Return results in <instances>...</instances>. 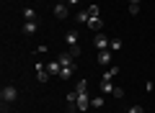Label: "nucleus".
I'll return each mask as SVG.
<instances>
[{
	"label": "nucleus",
	"instance_id": "nucleus-23",
	"mask_svg": "<svg viewBox=\"0 0 155 113\" xmlns=\"http://www.w3.org/2000/svg\"><path fill=\"white\" fill-rule=\"evenodd\" d=\"M88 13H91V18L98 16V5H91V8H88Z\"/></svg>",
	"mask_w": 155,
	"mask_h": 113
},
{
	"label": "nucleus",
	"instance_id": "nucleus-15",
	"mask_svg": "<svg viewBox=\"0 0 155 113\" xmlns=\"http://www.w3.org/2000/svg\"><path fill=\"white\" fill-rule=\"evenodd\" d=\"M75 93H78V95H85V93H88V80H80V82H78Z\"/></svg>",
	"mask_w": 155,
	"mask_h": 113
},
{
	"label": "nucleus",
	"instance_id": "nucleus-6",
	"mask_svg": "<svg viewBox=\"0 0 155 113\" xmlns=\"http://www.w3.org/2000/svg\"><path fill=\"white\" fill-rule=\"evenodd\" d=\"M91 108V98H88V93L85 95H78V111H88Z\"/></svg>",
	"mask_w": 155,
	"mask_h": 113
},
{
	"label": "nucleus",
	"instance_id": "nucleus-9",
	"mask_svg": "<svg viewBox=\"0 0 155 113\" xmlns=\"http://www.w3.org/2000/svg\"><path fill=\"white\" fill-rule=\"evenodd\" d=\"M78 36H80V33H78V31H67L65 33V41H67V46H78Z\"/></svg>",
	"mask_w": 155,
	"mask_h": 113
},
{
	"label": "nucleus",
	"instance_id": "nucleus-25",
	"mask_svg": "<svg viewBox=\"0 0 155 113\" xmlns=\"http://www.w3.org/2000/svg\"><path fill=\"white\" fill-rule=\"evenodd\" d=\"M78 3H80V0H67V5H78Z\"/></svg>",
	"mask_w": 155,
	"mask_h": 113
},
{
	"label": "nucleus",
	"instance_id": "nucleus-20",
	"mask_svg": "<svg viewBox=\"0 0 155 113\" xmlns=\"http://www.w3.org/2000/svg\"><path fill=\"white\" fill-rule=\"evenodd\" d=\"M111 52H119V49H122V41H119V39H111Z\"/></svg>",
	"mask_w": 155,
	"mask_h": 113
},
{
	"label": "nucleus",
	"instance_id": "nucleus-13",
	"mask_svg": "<svg viewBox=\"0 0 155 113\" xmlns=\"http://www.w3.org/2000/svg\"><path fill=\"white\" fill-rule=\"evenodd\" d=\"M75 21H78V23H88V21H91V13H88V11H78V13H75Z\"/></svg>",
	"mask_w": 155,
	"mask_h": 113
},
{
	"label": "nucleus",
	"instance_id": "nucleus-26",
	"mask_svg": "<svg viewBox=\"0 0 155 113\" xmlns=\"http://www.w3.org/2000/svg\"><path fill=\"white\" fill-rule=\"evenodd\" d=\"M129 3H140V0H129Z\"/></svg>",
	"mask_w": 155,
	"mask_h": 113
},
{
	"label": "nucleus",
	"instance_id": "nucleus-5",
	"mask_svg": "<svg viewBox=\"0 0 155 113\" xmlns=\"http://www.w3.org/2000/svg\"><path fill=\"white\" fill-rule=\"evenodd\" d=\"M36 31H39L36 21H23V33H26V36H34Z\"/></svg>",
	"mask_w": 155,
	"mask_h": 113
},
{
	"label": "nucleus",
	"instance_id": "nucleus-4",
	"mask_svg": "<svg viewBox=\"0 0 155 113\" xmlns=\"http://www.w3.org/2000/svg\"><path fill=\"white\" fill-rule=\"evenodd\" d=\"M52 13H54V18H60V21H62V18H67V3H57Z\"/></svg>",
	"mask_w": 155,
	"mask_h": 113
},
{
	"label": "nucleus",
	"instance_id": "nucleus-19",
	"mask_svg": "<svg viewBox=\"0 0 155 113\" xmlns=\"http://www.w3.org/2000/svg\"><path fill=\"white\" fill-rule=\"evenodd\" d=\"M91 108H104V98H91Z\"/></svg>",
	"mask_w": 155,
	"mask_h": 113
},
{
	"label": "nucleus",
	"instance_id": "nucleus-14",
	"mask_svg": "<svg viewBox=\"0 0 155 113\" xmlns=\"http://www.w3.org/2000/svg\"><path fill=\"white\" fill-rule=\"evenodd\" d=\"M72 75H75V64H72V67H62V72H60L62 80H70Z\"/></svg>",
	"mask_w": 155,
	"mask_h": 113
},
{
	"label": "nucleus",
	"instance_id": "nucleus-24",
	"mask_svg": "<svg viewBox=\"0 0 155 113\" xmlns=\"http://www.w3.org/2000/svg\"><path fill=\"white\" fill-rule=\"evenodd\" d=\"M114 98H124V90H122V87H114Z\"/></svg>",
	"mask_w": 155,
	"mask_h": 113
},
{
	"label": "nucleus",
	"instance_id": "nucleus-2",
	"mask_svg": "<svg viewBox=\"0 0 155 113\" xmlns=\"http://www.w3.org/2000/svg\"><path fill=\"white\" fill-rule=\"evenodd\" d=\"M111 59H114V54H111V49H104V52H98V57H96V62H98L101 67H109Z\"/></svg>",
	"mask_w": 155,
	"mask_h": 113
},
{
	"label": "nucleus",
	"instance_id": "nucleus-8",
	"mask_svg": "<svg viewBox=\"0 0 155 113\" xmlns=\"http://www.w3.org/2000/svg\"><path fill=\"white\" fill-rule=\"evenodd\" d=\"M36 80L39 82H47V80H49V70H44V64H36Z\"/></svg>",
	"mask_w": 155,
	"mask_h": 113
},
{
	"label": "nucleus",
	"instance_id": "nucleus-10",
	"mask_svg": "<svg viewBox=\"0 0 155 113\" xmlns=\"http://www.w3.org/2000/svg\"><path fill=\"white\" fill-rule=\"evenodd\" d=\"M47 70H49V75H57V77H60V72H62V64H60V59L49 62V64H47Z\"/></svg>",
	"mask_w": 155,
	"mask_h": 113
},
{
	"label": "nucleus",
	"instance_id": "nucleus-7",
	"mask_svg": "<svg viewBox=\"0 0 155 113\" xmlns=\"http://www.w3.org/2000/svg\"><path fill=\"white\" fill-rule=\"evenodd\" d=\"M57 59H60V64L62 67H72V64H75V57H72V54H60V57H57Z\"/></svg>",
	"mask_w": 155,
	"mask_h": 113
},
{
	"label": "nucleus",
	"instance_id": "nucleus-1",
	"mask_svg": "<svg viewBox=\"0 0 155 113\" xmlns=\"http://www.w3.org/2000/svg\"><path fill=\"white\" fill-rule=\"evenodd\" d=\"M0 98H3V103H13V100L18 98V87H16V85H3Z\"/></svg>",
	"mask_w": 155,
	"mask_h": 113
},
{
	"label": "nucleus",
	"instance_id": "nucleus-12",
	"mask_svg": "<svg viewBox=\"0 0 155 113\" xmlns=\"http://www.w3.org/2000/svg\"><path fill=\"white\" fill-rule=\"evenodd\" d=\"M101 93H104V95H114V85H111V80H101Z\"/></svg>",
	"mask_w": 155,
	"mask_h": 113
},
{
	"label": "nucleus",
	"instance_id": "nucleus-18",
	"mask_svg": "<svg viewBox=\"0 0 155 113\" xmlns=\"http://www.w3.org/2000/svg\"><path fill=\"white\" fill-rule=\"evenodd\" d=\"M129 16H140V3H129Z\"/></svg>",
	"mask_w": 155,
	"mask_h": 113
},
{
	"label": "nucleus",
	"instance_id": "nucleus-17",
	"mask_svg": "<svg viewBox=\"0 0 155 113\" xmlns=\"http://www.w3.org/2000/svg\"><path fill=\"white\" fill-rule=\"evenodd\" d=\"M23 18H26V21H36V11H34V8H26V11H23Z\"/></svg>",
	"mask_w": 155,
	"mask_h": 113
},
{
	"label": "nucleus",
	"instance_id": "nucleus-27",
	"mask_svg": "<svg viewBox=\"0 0 155 113\" xmlns=\"http://www.w3.org/2000/svg\"><path fill=\"white\" fill-rule=\"evenodd\" d=\"M109 113H114V111H109Z\"/></svg>",
	"mask_w": 155,
	"mask_h": 113
},
{
	"label": "nucleus",
	"instance_id": "nucleus-3",
	"mask_svg": "<svg viewBox=\"0 0 155 113\" xmlns=\"http://www.w3.org/2000/svg\"><path fill=\"white\" fill-rule=\"evenodd\" d=\"M109 46H111L109 36H106V33H96V49H98V52H104V49H109Z\"/></svg>",
	"mask_w": 155,
	"mask_h": 113
},
{
	"label": "nucleus",
	"instance_id": "nucleus-11",
	"mask_svg": "<svg viewBox=\"0 0 155 113\" xmlns=\"http://www.w3.org/2000/svg\"><path fill=\"white\" fill-rule=\"evenodd\" d=\"M88 28H93V31H98V33H101V28H104V21H101L98 16H93V18L88 21Z\"/></svg>",
	"mask_w": 155,
	"mask_h": 113
},
{
	"label": "nucleus",
	"instance_id": "nucleus-22",
	"mask_svg": "<svg viewBox=\"0 0 155 113\" xmlns=\"http://www.w3.org/2000/svg\"><path fill=\"white\" fill-rule=\"evenodd\" d=\"M80 52H83V49H80V44H78V46H72V49H70V54H72V57H80Z\"/></svg>",
	"mask_w": 155,
	"mask_h": 113
},
{
	"label": "nucleus",
	"instance_id": "nucleus-16",
	"mask_svg": "<svg viewBox=\"0 0 155 113\" xmlns=\"http://www.w3.org/2000/svg\"><path fill=\"white\" fill-rule=\"evenodd\" d=\"M119 75V67H109V70L104 72V80H111V77H116Z\"/></svg>",
	"mask_w": 155,
	"mask_h": 113
},
{
	"label": "nucleus",
	"instance_id": "nucleus-21",
	"mask_svg": "<svg viewBox=\"0 0 155 113\" xmlns=\"http://www.w3.org/2000/svg\"><path fill=\"white\" fill-rule=\"evenodd\" d=\"M129 113H145L142 105H129Z\"/></svg>",
	"mask_w": 155,
	"mask_h": 113
}]
</instances>
